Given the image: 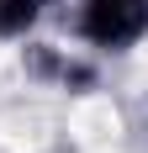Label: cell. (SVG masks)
I'll list each match as a JSON object with an SVG mask.
<instances>
[{"label":"cell","instance_id":"cell-1","mask_svg":"<svg viewBox=\"0 0 148 153\" xmlns=\"http://www.w3.org/2000/svg\"><path fill=\"white\" fill-rule=\"evenodd\" d=\"M79 37L90 48H111V53L138 48L148 37V0H85Z\"/></svg>","mask_w":148,"mask_h":153},{"label":"cell","instance_id":"cell-2","mask_svg":"<svg viewBox=\"0 0 148 153\" xmlns=\"http://www.w3.org/2000/svg\"><path fill=\"white\" fill-rule=\"evenodd\" d=\"M43 5L48 0H0V37H5V42L27 37V32L43 21Z\"/></svg>","mask_w":148,"mask_h":153}]
</instances>
